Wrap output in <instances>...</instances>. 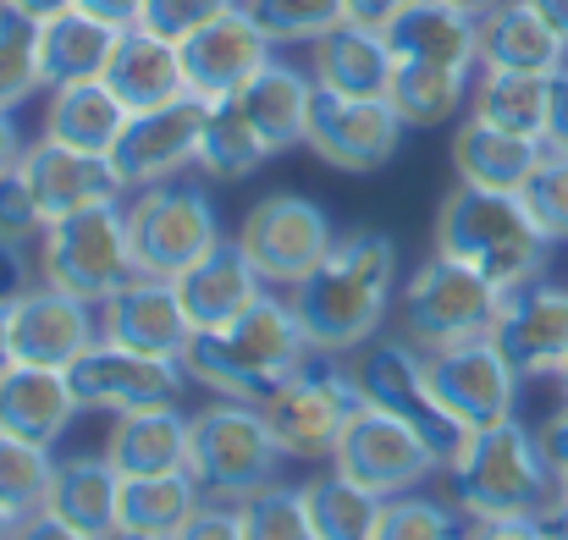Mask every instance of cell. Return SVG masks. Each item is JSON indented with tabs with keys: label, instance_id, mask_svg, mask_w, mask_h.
I'll list each match as a JSON object with an SVG mask.
<instances>
[{
	"label": "cell",
	"instance_id": "8",
	"mask_svg": "<svg viewBox=\"0 0 568 540\" xmlns=\"http://www.w3.org/2000/svg\"><path fill=\"white\" fill-rule=\"evenodd\" d=\"M128 232H133L139 271L166 276V282H178L210 248L226 243L215 198L204 187H189V182L139 187V198H128Z\"/></svg>",
	"mask_w": 568,
	"mask_h": 540
},
{
	"label": "cell",
	"instance_id": "49",
	"mask_svg": "<svg viewBox=\"0 0 568 540\" xmlns=\"http://www.w3.org/2000/svg\"><path fill=\"white\" fill-rule=\"evenodd\" d=\"M464 540H541L536 519H469Z\"/></svg>",
	"mask_w": 568,
	"mask_h": 540
},
{
	"label": "cell",
	"instance_id": "39",
	"mask_svg": "<svg viewBox=\"0 0 568 540\" xmlns=\"http://www.w3.org/2000/svg\"><path fill=\"white\" fill-rule=\"evenodd\" d=\"M55 447H39V441H17L0 430V513L6 519H33L44 513L50 502V486H55Z\"/></svg>",
	"mask_w": 568,
	"mask_h": 540
},
{
	"label": "cell",
	"instance_id": "57",
	"mask_svg": "<svg viewBox=\"0 0 568 540\" xmlns=\"http://www.w3.org/2000/svg\"><path fill=\"white\" fill-rule=\"evenodd\" d=\"M536 530H541V540H568V497H552L536 513Z\"/></svg>",
	"mask_w": 568,
	"mask_h": 540
},
{
	"label": "cell",
	"instance_id": "62",
	"mask_svg": "<svg viewBox=\"0 0 568 540\" xmlns=\"http://www.w3.org/2000/svg\"><path fill=\"white\" fill-rule=\"evenodd\" d=\"M552 380H558V386H564V397H568V359H564V369H558V375H552Z\"/></svg>",
	"mask_w": 568,
	"mask_h": 540
},
{
	"label": "cell",
	"instance_id": "16",
	"mask_svg": "<svg viewBox=\"0 0 568 540\" xmlns=\"http://www.w3.org/2000/svg\"><path fill=\"white\" fill-rule=\"evenodd\" d=\"M204 100H172V105H155V111H133L111 161L122 182L139 193V187H155V182H178L189 166H199V139H204Z\"/></svg>",
	"mask_w": 568,
	"mask_h": 540
},
{
	"label": "cell",
	"instance_id": "15",
	"mask_svg": "<svg viewBox=\"0 0 568 540\" xmlns=\"http://www.w3.org/2000/svg\"><path fill=\"white\" fill-rule=\"evenodd\" d=\"M425 375H430V391L442 397V408H447L464 430L503 425V419H514V408H519V380H525V375L497 348V337L425 354Z\"/></svg>",
	"mask_w": 568,
	"mask_h": 540
},
{
	"label": "cell",
	"instance_id": "4",
	"mask_svg": "<svg viewBox=\"0 0 568 540\" xmlns=\"http://www.w3.org/2000/svg\"><path fill=\"white\" fill-rule=\"evenodd\" d=\"M453 502L469 519H536L558 497V469L541 452V436L519 419L480 425L447 458Z\"/></svg>",
	"mask_w": 568,
	"mask_h": 540
},
{
	"label": "cell",
	"instance_id": "17",
	"mask_svg": "<svg viewBox=\"0 0 568 540\" xmlns=\"http://www.w3.org/2000/svg\"><path fill=\"white\" fill-rule=\"evenodd\" d=\"M271 61H276V44H271L265 28L243 11V0H237L226 17H215L210 28H199L193 39H183L189 94L193 100H204V105L243 94Z\"/></svg>",
	"mask_w": 568,
	"mask_h": 540
},
{
	"label": "cell",
	"instance_id": "32",
	"mask_svg": "<svg viewBox=\"0 0 568 540\" xmlns=\"http://www.w3.org/2000/svg\"><path fill=\"white\" fill-rule=\"evenodd\" d=\"M243 111H248V122L265 133V144L276 150V155H287V150H298L304 139H310V111H315V72H298V67H287V61H271L243 94H232Z\"/></svg>",
	"mask_w": 568,
	"mask_h": 540
},
{
	"label": "cell",
	"instance_id": "30",
	"mask_svg": "<svg viewBox=\"0 0 568 540\" xmlns=\"http://www.w3.org/2000/svg\"><path fill=\"white\" fill-rule=\"evenodd\" d=\"M44 513H55L61 524H72V530H83V536L111 540L122 530V475L111 469L105 452H100V458H94V452L61 458Z\"/></svg>",
	"mask_w": 568,
	"mask_h": 540
},
{
	"label": "cell",
	"instance_id": "7",
	"mask_svg": "<svg viewBox=\"0 0 568 540\" xmlns=\"http://www.w3.org/2000/svg\"><path fill=\"white\" fill-rule=\"evenodd\" d=\"M503 298L508 293L497 282H486L480 271H469V265H458V259L430 248V259L408 271L403 332L425 354H442V348H458V343H480V337L497 332Z\"/></svg>",
	"mask_w": 568,
	"mask_h": 540
},
{
	"label": "cell",
	"instance_id": "55",
	"mask_svg": "<svg viewBox=\"0 0 568 540\" xmlns=\"http://www.w3.org/2000/svg\"><path fill=\"white\" fill-rule=\"evenodd\" d=\"M78 0H0V11H11V17H22V22H50V17H61V11H72Z\"/></svg>",
	"mask_w": 568,
	"mask_h": 540
},
{
	"label": "cell",
	"instance_id": "6",
	"mask_svg": "<svg viewBox=\"0 0 568 540\" xmlns=\"http://www.w3.org/2000/svg\"><path fill=\"white\" fill-rule=\"evenodd\" d=\"M282 458H287V452L276 447V436H271L260 403L215 397L210 408L193 414L189 475L199 480L204 497H215V502H248L254 491L276 486Z\"/></svg>",
	"mask_w": 568,
	"mask_h": 540
},
{
	"label": "cell",
	"instance_id": "10",
	"mask_svg": "<svg viewBox=\"0 0 568 540\" xmlns=\"http://www.w3.org/2000/svg\"><path fill=\"white\" fill-rule=\"evenodd\" d=\"M365 403H371V397H365V386H359L354 369L321 364V354H315V359L304 364L271 403H260V408H265V425H271V436H276V447H282L287 458L321 463V458H332L337 436L348 430V419H354Z\"/></svg>",
	"mask_w": 568,
	"mask_h": 540
},
{
	"label": "cell",
	"instance_id": "56",
	"mask_svg": "<svg viewBox=\"0 0 568 540\" xmlns=\"http://www.w3.org/2000/svg\"><path fill=\"white\" fill-rule=\"evenodd\" d=\"M22 150H28V144H22V133H17V116H0V177L22 166Z\"/></svg>",
	"mask_w": 568,
	"mask_h": 540
},
{
	"label": "cell",
	"instance_id": "9",
	"mask_svg": "<svg viewBox=\"0 0 568 540\" xmlns=\"http://www.w3.org/2000/svg\"><path fill=\"white\" fill-rule=\"evenodd\" d=\"M243 259L260 271L265 287L276 293H293L304 276L321 271V259L332 254L337 232H332V215L304 198V193H265L248 204V215L237 221V237Z\"/></svg>",
	"mask_w": 568,
	"mask_h": 540
},
{
	"label": "cell",
	"instance_id": "18",
	"mask_svg": "<svg viewBox=\"0 0 568 540\" xmlns=\"http://www.w3.org/2000/svg\"><path fill=\"white\" fill-rule=\"evenodd\" d=\"M94 343H100V304H89L67 287L39 282L11 304V348L22 364L72 369Z\"/></svg>",
	"mask_w": 568,
	"mask_h": 540
},
{
	"label": "cell",
	"instance_id": "31",
	"mask_svg": "<svg viewBox=\"0 0 568 540\" xmlns=\"http://www.w3.org/2000/svg\"><path fill=\"white\" fill-rule=\"evenodd\" d=\"M116 39H122V28L89 17L83 6L39 22V72H44V89L105 78V67L116 55Z\"/></svg>",
	"mask_w": 568,
	"mask_h": 540
},
{
	"label": "cell",
	"instance_id": "37",
	"mask_svg": "<svg viewBox=\"0 0 568 540\" xmlns=\"http://www.w3.org/2000/svg\"><path fill=\"white\" fill-rule=\"evenodd\" d=\"M265 161H276V150L265 144V133L248 122V111L237 100H215L204 111V139H199V172L221 182L254 177Z\"/></svg>",
	"mask_w": 568,
	"mask_h": 540
},
{
	"label": "cell",
	"instance_id": "41",
	"mask_svg": "<svg viewBox=\"0 0 568 540\" xmlns=\"http://www.w3.org/2000/svg\"><path fill=\"white\" fill-rule=\"evenodd\" d=\"M237 513H243V540H321L310 502H304V486L276 480V486L254 491L248 502H237Z\"/></svg>",
	"mask_w": 568,
	"mask_h": 540
},
{
	"label": "cell",
	"instance_id": "35",
	"mask_svg": "<svg viewBox=\"0 0 568 540\" xmlns=\"http://www.w3.org/2000/svg\"><path fill=\"white\" fill-rule=\"evenodd\" d=\"M204 491L193 475H139L122 480V530L116 536H144V540H178L183 524L199 513Z\"/></svg>",
	"mask_w": 568,
	"mask_h": 540
},
{
	"label": "cell",
	"instance_id": "26",
	"mask_svg": "<svg viewBox=\"0 0 568 540\" xmlns=\"http://www.w3.org/2000/svg\"><path fill=\"white\" fill-rule=\"evenodd\" d=\"M105 83L111 94L128 105V111H155V105H172L189 94V72H183V44L150 33V28H122L116 39V55L105 67Z\"/></svg>",
	"mask_w": 568,
	"mask_h": 540
},
{
	"label": "cell",
	"instance_id": "44",
	"mask_svg": "<svg viewBox=\"0 0 568 540\" xmlns=\"http://www.w3.org/2000/svg\"><path fill=\"white\" fill-rule=\"evenodd\" d=\"M519 198L530 204L536 226H541L552 243H568V155L547 150L541 166L530 172V182L519 187Z\"/></svg>",
	"mask_w": 568,
	"mask_h": 540
},
{
	"label": "cell",
	"instance_id": "3",
	"mask_svg": "<svg viewBox=\"0 0 568 540\" xmlns=\"http://www.w3.org/2000/svg\"><path fill=\"white\" fill-rule=\"evenodd\" d=\"M430 248L480 271L503 293L541 282L547 259H552V237L536 226V215L519 193L469 187V182H453V193L442 198L436 226H430Z\"/></svg>",
	"mask_w": 568,
	"mask_h": 540
},
{
	"label": "cell",
	"instance_id": "27",
	"mask_svg": "<svg viewBox=\"0 0 568 540\" xmlns=\"http://www.w3.org/2000/svg\"><path fill=\"white\" fill-rule=\"evenodd\" d=\"M178 293H183V309H189L193 332H215V326H232L237 315H248L271 287L260 282V271L243 259L237 243H221L193 271L178 276Z\"/></svg>",
	"mask_w": 568,
	"mask_h": 540
},
{
	"label": "cell",
	"instance_id": "1",
	"mask_svg": "<svg viewBox=\"0 0 568 540\" xmlns=\"http://www.w3.org/2000/svg\"><path fill=\"white\" fill-rule=\"evenodd\" d=\"M397 293V243L386 232H348L332 243L315 276H304L287 298L310 332V348L321 359H343L354 348H371L381 320Z\"/></svg>",
	"mask_w": 568,
	"mask_h": 540
},
{
	"label": "cell",
	"instance_id": "24",
	"mask_svg": "<svg viewBox=\"0 0 568 540\" xmlns=\"http://www.w3.org/2000/svg\"><path fill=\"white\" fill-rule=\"evenodd\" d=\"M480 67L558 78L568 67V33H558L530 0H503L480 17Z\"/></svg>",
	"mask_w": 568,
	"mask_h": 540
},
{
	"label": "cell",
	"instance_id": "25",
	"mask_svg": "<svg viewBox=\"0 0 568 540\" xmlns=\"http://www.w3.org/2000/svg\"><path fill=\"white\" fill-rule=\"evenodd\" d=\"M310 72L321 89L332 94H354V100H386L397 55L386 44L381 28H359V22H337L332 33H321L310 44Z\"/></svg>",
	"mask_w": 568,
	"mask_h": 540
},
{
	"label": "cell",
	"instance_id": "63",
	"mask_svg": "<svg viewBox=\"0 0 568 540\" xmlns=\"http://www.w3.org/2000/svg\"><path fill=\"white\" fill-rule=\"evenodd\" d=\"M558 497H568V469H564V475H558Z\"/></svg>",
	"mask_w": 568,
	"mask_h": 540
},
{
	"label": "cell",
	"instance_id": "34",
	"mask_svg": "<svg viewBox=\"0 0 568 540\" xmlns=\"http://www.w3.org/2000/svg\"><path fill=\"white\" fill-rule=\"evenodd\" d=\"M469 116L547 144L552 78H541V72H491V67H480V78H475V89H469Z\"/></svg>",
	"mask_w": 568,
	"mask_h": 540
},
{
	"label": "cell",
	"instance_id": "12",
	"mask_svg": "<svg viewBox=\"0 0 568 540\" xmlns=\"http://www.w3.org/2000/svg\"><path fill=\"white\" fill-rule=\"evenodd\" d=\"M359 386H365V397L386 408V414H397V419H408L430 447H436V458H442V469H447V458L464 447V425L442 408V397L430 391V375H425V348H414L408 337H376L371 348H365V359H359Z\"/></svg>",
	"mask_w": 568,
	"mask_h": 540
},
{
	"label": "cell",
	"instance_id": "21",
	"mask_svg": "<svg viewBox=\"0 0 568 540\" xmlns=\"http://www.w3.org/2000/svg\"><path fill=\"white\" fill-rule=\"evenodd\" d=\"M22 177L33 182L44 221H61V215H78V210H94V204H116L128 193L111 155H89V150H72V144H55V139H39V144L22 150Z\"/></svg>",
	"mask_w": 568,
	"mask_h": 540
},
{
	"label": "cell",
	"instance_id": "38",
	"mask_svg": "<svg viewBox=\"0 0 568 540\" xmlns=\"http://www.w3.org/2000/svg\"><path fill=\"white\" fill-rule=\"evenodd\" d=\"M304 502H310V519H315V536L321 540H376L386 497L354 486L337 469H326V475L304 480Z\"/></svg>",
	"mask_w": 568,
	"mask_h": 540
},
{
	"label": "cell",
	"instance_id": "58",
	"mask_svg": "<svg viewBox=\"0 0 568 540\" xmlns=\"http://www.w3.org/2000/svg\"><path fill=\"white\" fill-rule=\"evenodd\" d=\"M17 364V348H11V304H0V369Z\"/></svg>",
	"mask_w": 568,
	"mask_h": 540
},
{
	"label": "cell",
	"instance_id": "13",
	"mask_svg": "<svg viewBox=\"0 0 568 540\" xmlns=\"http://www.w3.org/2000/svg\"><path fill=\"white\" fill-rule=\"evenodd\" d=\"M403 116L392 111V100H354V94H332L315 83V111H310V139L304 150L348 177H371L381 172L397 144H403Z\"/></svg>",
	"mask_w": 568,
	"mask_h": 540
},
{
	"label": "cell",
	"instance_id": "54",
	"mask_svg": "<svg viewBox=\"0 0 568 540\" xmlns=\"http://www.w3.org/2000/svg\"><path fill=\"white\" fill-rule=\"evenodd\" d=\"M89 17H100V22H111V28H133L139 22V11H144V0H78Z\"/></svg>",
	"mask_w": 568,
	"mask_h": 540
},
{
	"label": "cell",
	"instance_id": "48",
	"mask_svg": "<svg viewBox=\"0 0 568 540\" xmlns=\"http://www.w3.org/2000/svg\"><path fill=\"white\" fill-rule=\"evenodd\" d=\"M28 287H39V259H28L22 243L0 237V304H17Z\"/></svg>",
	"mask_w": 568,
	"mask_h": 540
},
{
	"label": "cell",
	"instance_id": "47",
	"mask_svg": "<svg viewBox=\"0 0 568 540\" xmlns=\"http://www.w3.org/2000/svg\"><path fill=\"white\" fill-rule=\"evenodd\" d=\"M178 540H243V513H237V502H215V497H204L199 513L183 524V536Z\"/></svg>",
	"mask_w": 568,
	"mask_h": 540
},
{
	"label": "cell",
	"instance_id": "23",
	"mask_svg": "<svg viewBox=\"0 0 568 540\" xmlns=\"http://www.w3.org/2000/svg\"><path fill=\"white\" fill-rule=\"evenodd\" d=\"M78 414H83V403H78L67 369L22 364V359L11 364V369H0V430H6V436L55 447V441L72 430Z\"/></svg>",
	"mask_w": 568,
	"mask_h": 540
},
{
	"label": "cell",
	"instance_id": "2",
	"mask_svg": "<svg viewBox=\"0 0 568 540\" xmlns=\"http://www.w3.org/2000/svg\"><path fill=\"white\" fill-rule=\"evenodd\" d=\"M315 359L310 332L293 309L287 293H265L248 315H237L232 326L215 332H193L183 369L193 386L232 397V403H271L304 364Z\"/></svg>",
	"mask_w": 568,
	"mask_h": 540
},
{
	"label": "cell",
	"instance_id": "5",
	"mask_svg": "<svg viewBox=\"0 0 568 540\" xmlns=\"http://www.w3.org/2000/svg\"><path fill=\"white\" fill-rule=\"evenodd\" d=\"M139 271V254H133V232H128V204H94V210H78V215H61L44 226L39 237V282L50 287H67L89 304H105L116 298Z\"/></svg>",
	"mask_w": 568,
	"mask_h": 540
},
{
	"label": "cell",
	"instance_id": "45",
	"mask_svg": "<svg viewBox=\"0 0 568 540\" xmlns=\"http://www.w3.org/2000/svg\"><path fill=\"white\" fill-rule=\"evenodd\" d=\"M232 6H237V0H144V11H139L133 28H150V33L183 44L199 28H210L215 17H226Z\"/></svg>",
	"mask_w": 568,
	"mask_h": 540
},
{
	"label": "cell",
	"instance_id": "33",
	"mask_svg": "<svg viewBox=\"0 0 568 540\" xmlns=\"http://www.w3.org/2000/svg\"><path fill=\"white\" fill-rule=\"evenodd\" d=\"M128 105L111 94L105 78H89V83H61L50 89V111H44V139L55 144H72V150H89V155H111L122 128H128Z\"/></svg>",
	"mask_w": 568,
	"mask_h": 540
},
{
	"label": "cell",
	"instance_id": "50",
	"mask_svg": "<svg viewBox=\"0 0 568 540\" xmlns=\"http://www.w3.org/2000/svg\"><path fill=\"white\" fill-rule=\"evenodd\" d=\"M414 0H348V22H359V28H392L403 11H408Z\"/></svg>",
	"mask_w": 568,
	"mask_h": 540
},
{
	"label": "cell",
	"instance_id": "40",
	"mask_svg": "<svg viewBox=\"0 0 568 540\" xmlns=\"http://www.w3.org/2000/svg\"><path fill=\"white\" fill-rule=\"evenodd\" d=\"M243 11L265 28L271 44H315L348 22V0H243Z\"/></svg>",
	"mask_w": 568,
	"mask_h": 540
},
{
	"label": "cell",
	"instance_id": "60",
	"mask_svg": "<svg viewBox=\"0 0 568 540\" xmlns=\"http://www.w3.org/2000/svg\"><path fill=\"white\" fill-rule=\"evenodd\" d=\"M453 6H464V11H469V17H486V11H497V6H503V0H453Z\"/></svg>",
	"mask_w": 568,
	"mask_h": 540
},
{
	"label": "cell",
	"instance_id": "28",
	"mask_svg": "<svg viewBox=\"0 0 568 540\" xmlns=\"http://www.w3.org/2000/svg\"><path fill=\"white\" fill-rule=\"evenodd\" d=\"M386 44L397 61H430V67H480V17H469L453 0H414L392 28Z\"/></svg>",
	"mask_w": 568,
	"mask_h": 540
},
{
	"label": "cell",
	"instance_id": "61",
	"mask_svg": "<svg viewBox=\"0 0 568 540\" xmlns=\"http://www.w3.org/2000/svg\"><path fill=\"white\" fill-rule=\"evenodd\" d=\"M17 536V519H6V513H0V540H11Z\"/></svg>",
	"mask_w": 568,
	"mask_h": 540
},
{
	"label": "cell",
	"instance_id": "52",
	"mask_svg": "<svg viewBox=\"0 0 568 540\" xmlns=\"http://www.w3.org/2000/svg\"><path fill=\"white\" fill-rule=\"evenodd\" d=\"M536 436H541V452L552 458V469L564 475L568 469V397H564V408H552V419H547Z\"/></svg>",
	"mask_w": 568,
	"mask_h": 540
},
{
	"label": "cell",
	"instance_id": "46",
	"mask_svg": "<svg viewBox=\"0 0 568 540\" xmlns=\"http://www.w3.org/2000/svg\"><path fill=\"white\" fill-rule=\"evenodd\" d=\"M44 226H50V221H44V204H39L33 182L22 177V166L6 172V177H0V237H11V243H39Z\"/></svg>",
	"mask_w": 568,
	"mask_h": 540
},
{
	"label": "cell",
	"instance_id": "22",
	"mask_svg": "<svg viewBox=\"0 0 568 540\" xmlns=\"http://www.w3.org/2000/svg\"><path fill=\"white\" fill-rule=\"evenodd\" d=\"M100 452L111 458V469L122 480H139V475H189L193 414H183L178 403L111 414V430H105V447Z\"/></svg>",
	"mask_w": 568,
	"mask_h": 540
},
{
	"label": "cell",
	"instance_id": "29",
	"mask_svg": "<svg viewBox=\"0 0 568 540\" xmlns=\"http://www.w3.org/2000/svg\"><path fill=\"white\" fill-rule=\"evenodd\" d=\"M547 144L541 139H525V133H508V128H491L480 116H464L453 128V177L469 182V187H497V193H519L530 172L541 166Z\"/></svg>",
	"mask_w": 568,
	"mask_h": 540
},
{
	"label": "cell",
	"instance_id": "51",
	"mask_svg": "<svg viewBox=\"0 0 568 540\" xmlns=\"http://www.w3.org/2000/svg\"><path fill=\"white\" fill-rule=\"evenodd\" d=\"M547 150L568 155V67L552 78V116H547Z\"/></svg>",
	"mask_w": 568,
	"mask_h": 540
},
{
	"label": "cell",
	"instance_id": "36",
	"mask_svg": "<svg viewBox=\"0 0 568 540\" xmlns=\"http://www.w3.org/2000/svg\"><path fill=\"white\" fill-rule=\"evenodd\" d=\"M386 100L403 116V128H447L469 100V72L464 67H430V61H397Z\"/></svg>",
	"mask_w": 568,
	"mask_h": 540
},
{
	"label": "cell",
	"instance_id": "53",
	"mask_svg": "<svg viewBox=\"0 0 568 540\" xmlns=\"http://www.w3.org/2000/svg\"><path fill=\"white\" fill-rule=\"evenodd\" d=\"M11 540H94V536H83V530L61 524L55 513H33V519H22V524H17V536Z\"/></svg>",
	"mask_w": 568,
	"mask_h": 540
},
{
	"label": "cell",
	"instance_id": "11",
	"mask_svg": "<svg viewBox=\"0 0 568 540\" xmlns=\"http://www.w3.org/2000/svg\"><path fill=\"white\" fill-rule=\"evenodd\" d=\"M326 463H332L337 475H348L354 486L376 491V497L419 491V486L442 469L436 447H430L408 419L386 414V408H376V403H365V408L348 419V430L337 436V447H332Z\"/></svg>",
	"mask_w": 568,
	"mask_h": 540
},
{
	"label": "cell",
	"instance_id": "14",
	"mask_svg": "<svg viewBox=\"0 0 568 540\" xmlns=\"http://www.w3.org/2000/svg\"><path fill=\"white\" fill-rule=\"evenodd\" d=\"M67 375H72L78 403L94 408V414L161 408V403H183V391H189L183 359H155V354L122 348V343H111V337H100Z\"/></svg>",
	"mask_w": 568,
	"mask_h": 540
},
{
	"label": "cell",
	"instance_id": "64",
	"mask_svg": "<svg viewBox=\"0 0 568 540\" xmlns=\"http://www.w3.org/2000/svg\"><path fill=\"white\" fill-rule=\"evenodd\" d=\"M111 540H144V536H111Z\"/></svg>",
	"mask_w": 568,
	"mask_h": 540
},
{
	"label": "cell",
	"instance_id": "19",
	"mask_svg": "<svg viewBox=\"0 0 568 540\" xmlns=\"http://www.w3.org/2000/svg\"><path fill=\"white\" fill-rule=\"evenodd\" d=\"M100 337L155 354V359H183L193 343V320L183 309L178 282L166 276H133L116 298L100 304Z\"/></svg>",
	"mask_w": 568,
	"mask_h": 540
},
{
	"label": "cell",
	"instance_id": "20",
	"mask_svg": "<svg viewBox=\"0 0 568 540\" xmlns=\"http://www.w3.org/2000/svg\"><path fill=\"white\" fill-rule=\"evenodd\" d=\"M491 337L525 380L558 375L568 359V287H552L547 276L514 287L503 298V315H497Z\"/></svg>",
	"mask_w": 568,
	"mask_h": 540
},
{
	"label": "cell",
	"instance_id": "43",
	"mask_svg": "<svg viewBox=\"0 0 568 540\" xmlns=\"http://www.w3.org/2000/svg\"><path fill=\"white\" fill-rule=\"evenodd\" d=\"M376 540H464V524L453 519V508H442L419 491H403V497L381 502Z\"/></svg>",
	"mask_w": 568,
	"mask_h": 540
},
{
	"label": "cell",
	"instance_id": "42",
	"mask_svg": "<svg viewBox=\"0 0 568 540\" xmlns=\"http://www.w3.org/2000/svg\"><path fill=\"white\" fill-rule=\"evenodd\" d=\"M44 89L39 72V28L0 11V116H11L17 105H28Z\"/></svg>",
	"mask_w": 568,
	"mask_h": 540
},
{
	"label": "cell",
	"instance_id": "59",
	"mask_svg": "<svg viewBox=\"0 0 568 540\" xmlns=\"http://www.w3.org/2000/svg\"><path fill=\"white\" fill-rule=\"evenodd\" d=\"M530 6H536V11H541V17L558 28V33H568V0H530Z\"/></svg>",
	"mask_w": 568,
	"mask_h": 540
}]
</instances>
